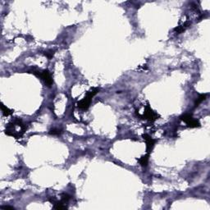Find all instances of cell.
<instances>
[{"instance_id": "obj_9", "label": "cell", "mask_w": 210, "mask_h": 210, "mask_svg": "<svg viewBox=\"0 0 210 210\" xmlns=\"http://www.w3.org/2000/svg\"><path fill=\"white\" fill-rule=\"evenodd\" d=\"M206 97H207V95H205V94H204V95H200V97L197 98V100L195 101V104H194L195 107L199 106L200 104H201L203 100H205V99H206Z\"/></svg>"}, {"instance_id": "obj_5", "label": "cell", "mask_w": 210, "mask_h": 210, "mask_svg": "<svg viewBox=\"0 0 210 210\" xmlns=\"http://www.w3.org/2000/svg\"><path fill=\"white\" fill-rule=\"evenodd\" d=\"M144 118H145V119H148V120L152 121H155L158 118V115L156 114L149 106L145 108V111H144Z\"/></svg>"}, {"instance_id": "obj_11", "label": "cell", "mask_w": 210, "mask_h": 210, "mask_svg": "<svg viewBox=\"0 0 210 210\" xmlns=\"http://www.w3.org/2000/svg\"><path fill=\"white\" fill-rule=\"evenodd\" d=\"M49 133L52 135H60L62 133V131H61V130H58V129H55V128H54V129H52Z\"/></svg>"}, {"instance_id": "obj_12", "label": "cell", "mask_w": 210, "mask_h": 210, "mask_svg": "<svg viewBox=\"0 0 210 210\" xmlns=\"http://www.w3.org/2000/svg\"><path fill=\"white\" fill-rule=\"evenodd\" d=\"M53 53H54V52L51 50V51H47V52H45L44 54H45V56L48 58L50 59V58H52V57L53 56Z\"/></svg>"}, {"instance_id": "obj_7", "label": "cell", "mask_w": 210, "mask_h": 210, "mask_svg": "<svg viewBox=\"0 0 210 210\" xmlns=\"http://www.w3.org/2000/svg\"><path fill=\"white\" fill-rule=\"evenodd\" d=\"M189 26H190V22H185L181 26H177V28H175V31L177 32V34H180V33L185 31L186 30V28L189 27Z\"/></svg>"}, {"instance_id": "obj_4", "label": "cell", "mask_w": 210, "mask_h": 210, "mask_svg": "<svg viewBox=\"0 0 210 210\" xmlns=\"http://www.w3.org/2000/svg\"><path fill=\"white\" fill-rule=\"evenodd\" d=\"M33 73L37 76L40 77L45 82L46 85H48L49 86H50L52 84V76L48 70H44L42 72H33Z\"/></svg>"}, {"instance_id": "obj_1", "label": "cell", "mask_w": 210, "mask_h": 210, "mask_svg": "<svg viewBox=\"0 0 210 210\" xmlns=\"http://www.w3.org/2000/svg\"><path fill=\"white\" fill-rule=\"evenodd\" d=\"M25 130H26V126L22 123L21 120L15 119L12 122H10L9 124H7L5 132L8 135L13 136L16 139H19L23 135Z\"/></svg>"}, {"instance_id": "obj_10", "label": "cell", "mask_w": 210, "mask_h": 210, "mask_svg": "<svg viewBox=\"0 0 210 210\" xmlns=\"http://www.w3.org/2000/svg\"><path fill=\"white\" fill-rule=\"evenodd\" d=\"M1 109H2V112H3V113L4 116H8V115L12 114V112H13L10 110L9 108L5 107L3 104L1 105Z\"/></svg>"}, {"instance_id": "obj_8", "label": "cell", "mask_w": 210, "mask_h": 210, "mask_svg": "<svg viewBox=\"0 0 210 210\" xmlns=\"http://www.w3.org/2000/svg\"><path fill=\"white\" fill-rule=\"evenodd\" d=\"M148 162H149V155H144V156H142V157L139 159V163H140L141 166L143 167H146L148 164Z\"/></svg>"}, {"instance_id": "obj_6", "label": "cell", "mask_w": 210, "mask_h": 210, "mask_svg": "<svg viewBox=\"0 0 210 210\" xmlns=\"http://www.w3.org/2000/svg\"><path fill=\"white\" fill-rule=\"evenodd\" d=\"M144 140L146 141V146H147V151L148 152H150L153 148H154V144H155V140H154L153 138H151L149 135H143Z\"/></svg>"}, {"instance_id": "obj_2", "label": "cell", "mask_w": 210, "mask_h": 210, "mask_svg": "<svg viewBox=\"0 0 210 210\" xmlns=\"http://www.w3.org/2000/svg\"><path fill=\"white\" fill-rule=\"evenodd\" d=\"M98 90H99L98 89L93 88L91 89L89 91L87 92V94H86V95L84 97V98L81 99L80 102H78V104H77L78 108L82 109V110H86V109H88L89 107L90 106V103H91L92 98H93V97L98 93Z\"/></svg>"}, {"instance_id": "obj_3", "label": "cell", "mask_w": 210, "mask_h": 210, "mask_svg": "<svg viewBox=\"0 0 210 210\" xmlns=\"http://www.w3.org/2000/svg\"><path fill=\"white\" fill-rule=\"evenodd\" d=\"M180 119L184 121L187 124V126L191 128H195L200 126V123L199 120L194 119L192 118V116L190 114H184L180 117Z\"/></svg>"}]
</instances>
